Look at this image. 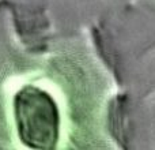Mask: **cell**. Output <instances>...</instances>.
Masks as SVG:
<instances>
[{"instance_id":"obj_1","label":"cell","mask_w":155,"mask_h":150,"mask_svg":"<svg viewBox=\"0 0 155 150\" xmlns=\"http://www.w3.org/2000/svg\"><path fill=\"white\" fill-rule=\"evenodd\" d=\"M27 104L19 108V116L33 118V128L35 132V141L54 139L56 131V112L48 97L44 94H26Z\"/></svg>"}]
</instances>
